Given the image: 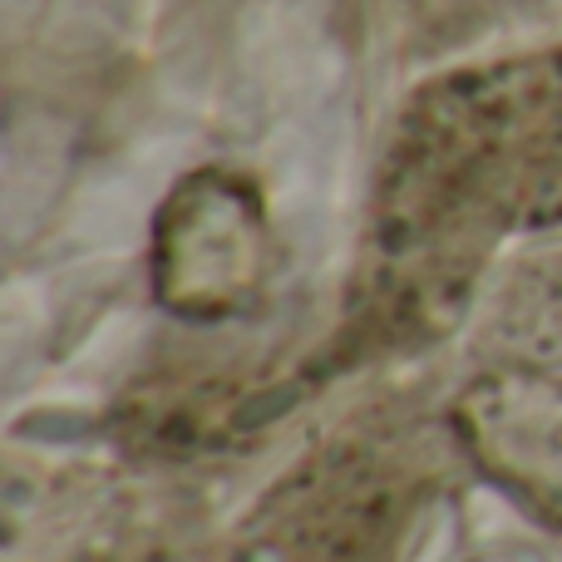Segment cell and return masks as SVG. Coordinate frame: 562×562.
<instances>
[{
    "label": "cell",
    "mask_w": 562,
    "mask_h": 562,
    "mask_svg": "<svg viewBox=\"0 0 562 562\" xmlns=\"http://www.w3.org/2000/svg\"><path fill=\"white\" fill-rule=\"evenodd\" d=\"M488 326L514 360L562 366V257L533 262L518 281H508Z\"/></svg>",
    "instance_id": "5b68a950"
},
{
    "label": "cell",
    "mask_w": 562,
    "mask_h": 562,
    "mask_svg": "<svg viewBox=\"0 0 562 562\" xmlns=\"http://www.w3.org/2000/svg\"><path fill=\"white\" fill-rule=\"evenodd\" d=\"M272 223L237 168H198L154 217V296L168 316L217 326L247 316L272 281Z\"/></svg>",
    "instance_id": "7a4b0ae2"
},
{
    "label": "cell",
    "mask_w": 562,
    "mask_h": 562,
    "mask_svg": "<svg viewBox=\"0 0 562 562\" xmlns=\"http://www.w3.org/2000/svg\"><path fill=\"white\" fill-rule=\"evenodd\" d=\"M415 484L405 445L346 439L316 454L257 518L252 562H366Z\"/></svg>",
    "instance_id": "3957f363"
},
{
    "label": "cell",
    "mask_w": 562,
    "mask_h": 562,
    "mask_svg": "<svg viewBox=\"0 0 562 562\" xmlns=\"http://www.w3.org/2000/svg\"><path fill=\"white\" fill-rule=\"evenodd\" d=\"M449 425L488 484L562 528V370L528 360L484 370L459 390Z\"/></svg>",
    "instance_id": "277c9868"
},
{
    "label": "cell",
    "mask_w": 562,
    "mask_h": 562,
    "mask_svg": "<svg viewBox=\"0 0 562 562\" xmlns=\"http://www.w3.org/2000/svg\"><path fill=\"white\" fill-rule=\"evenodd\" d=\"M562 223V49L425 85L390 138L370 213L366 321L445 330L504 233Z\"/></svg>",
    "instance_id": "6da1fadb"
}]
</instances>
